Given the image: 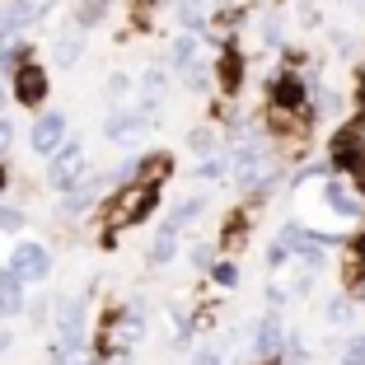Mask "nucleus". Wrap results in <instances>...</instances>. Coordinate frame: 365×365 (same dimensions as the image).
Returning a JSON list of instances; mask_svg holds the SVG:
<instances>
[{
	"label": "nucleus",
	"mask_w": 365,
	"mask_h": 365,
	"mask_svg": "<svg viewBox=\"0 0 365 365\" xmlns=\"http://www.w3.org/2000/svg\"><path fill=\"white\" fill-rule=\"evenodd\" d=\"M319 202H323V211H333L337 220H361V215H365L361 187L346 182V178H328V182H323V192H319Z\"/></svg>",
	"instance_id": "f257e3e1"
},
{
	"label": "nucleus",
	"mask_w": 365,
	"mask_h": 365,
	"mask_svg": "<svg viewBox=\"0 0 365 365\" xmlns=\"http://www.w3.org/2000/svg\"><path fill=\"white\" fill-rule=\"evenodd\" d=\"M286 346H290V333L286 323H281V314H262L258 323H253V356L258 361H286Z\"/></svg>",
	"instance_id": "f03ea898"
},
{
	"label": "nucleus",
	"mask_w": 365,
	"mask_h": 365,
	"mask_svg": "<svg viewBox=\"0 0 365 365\" xmlns=\"http://www.w3.org/2000/svg\"><path fill=\"white\" fill-rule=\"evenodd\" d=\"M80 164H85V140H61V145L52 150V169H47L52 187L71 192V187L80 182Z\"/></svg>",
	"instance_id": "7ed1b4c3"
},
{
	"label": "nucleus",
	"mask_w": 365,
	"mask_h": 365,
	"mask_svg": "<svg viewBox=\"0 0 365 365\" xmlns=\"http://www.w3.org/2000/svg\"><path fill=\"white\" fill-rule=\"evenodd\" d=\"M52 5H56V0H10V5L0 10V43L14 38L19 29H29V24H38Z\"/></svg>",
	"instance_id": "20e7f679"
},
{
	"label": "nucleus",
	"mask_w": 365,
	"mask_h": 365,
	"mask_svg": "<svg viewBox=\"0 0 365 365\" xmlns=\"http://www.w3.org/2000/svg\"><path fill=\"white\" fill-rule=\"evenodd\" d=\"M89 295L76 290V295H66L56 304V323H61V342H85V328H89Z\"/></svg>",
	"instance_id": "39448f33"
},
{
	"label": "nucleus",
	"mask_w": 365,
	"mask_h": 365,
	"mask_svg": "<svg viewBox=\"0 0 365 365\" xmlns=\"http://www.w3.org/2000/svg\"><path fill=\"white\" fill-rule=\"evenodd\" d=\"M160 202V182H140V187H127V192L118 197V206H113V215H118L122 225H136V220H145V211Z\"/></svg>",
	"instance_id": "423d86ee"
},
{
	"label": "nucleus",
	"mask_w": 365,
	"mask_h": 365,
	"mask_svg": "<svg viewBox=\"0 0 365 365\" xmlns=\"http://www.w3.org/2000/svg\"><path fill=\"white\" fill-rule=\"evenodd\" d=\"M10 272L24 281H47V272H52V258H47L43 244H19L10 253Z\"/></svg>",
	"instance_id": "0eeeda50"
},
{
	"label": "nucleus",
	"mask_w": 365,
	"mask_h": 365,
	"mask_svg": "<svg viewBox=\"0 0 365 365\" xmlns=\"http://www.w3.org/2000/svg\"><path fill=\"white\" fill-rule=\"evenodd\" d=\"M150 122H155V113H145V108H136V113H113V118H108V127H103V136L118 140V145H131V140L145 136V127H150Z\"/></svg>",
	"instance_id": "6e6552de"
},
{
	"label": "nucleus",
	"mask_w": 365,
	"mask_h": 365,
	"mask_svg": "<svg viewBox=\"0 0 365 365\" xmlns=\"http://www.w3.org/2000/svg\"><path fill=\"white\" fill-rule=\"evenodd\" d=\"M29 140H33V150H38V155H52L56 145L66 140V113H43V118L33 122Z\"/></svg>",
	"instance_id": "1a4fd4ad"
},
{
	"label": "nucleus",
	"mask_w": 365,
	"mask_h": 365,
	"mask_svg": "<svg viewBox=\"0 0 365 365\" xmlns=\"http://www.w3.org/2000/svg\"><path fill=\"white\" fill-rule=\"evenodd\" d=\"M43 94H47V71L38 61H24L19 71H14V98H19V103H38Z\"/></svg>",
	"instance_id": "9d476101"
},
{
	"label": "nucleus",
	"mask_w": 365,
	"mask_h": 365,
	"mask_svg": "<svg viewBox=\"0 0 365 365\" xmlns=\"http://www.w3.org/2000/svg\"><path fill=\"white\" fill-rule=\"evenodd\" d=\"M140 337H145V304H131L127 314H118V323H113V346H136Z\"/></svg>",
	"instance_id": "9b49d317"
},
{
	"label": "nucleus",
	"mask_w": 365,
	"mask_h": 365,
	"mask_svg": "<svg viewBox=\"0 0 365 365\" xmlns=\"http://www.w3.org/2000/svg\"><path fill=\"white\" fill-rule=\"evenodd\" d=\"M356 304H361V300H356L351 290H342V295H333V300L323 304V319L333 323V328H351V319H356Z\"/></svg>",
	"instance_id": "f8f14e48"
},
{
	"label": "nucleus",
	"mask_w": 365,
	"mask_h": 365,
	"mask_svg": "<svg viewBox=\"0 0 365 365\" xmlns=\"http://www.w3.org/2000/svg\"><path fill=\"white\" fill-rule=\"evenodd\" d=\"M80 56H85V33H61L52 43V61L56 66H76Z\"/></svg>",
	"instance_id": "ddd939ff"
},
{
	"label": "nucleus",
	"mask_w": 365,
	"mask_h": 365,
	"mask_svg": "<svg viewBox=\"0 0 365 365\" xmlns=\"http://www.w3.org/2000/svg\"><path fill=\"white\" fill-rule=\"evenodd\" d=\"M0 309H5V314H19L24 309V277H14L10 267L0 272Z\"/></svg>",
	"instance_id": "4468645a"
},
{
	"label": "nucleus",
	"mask_w": 365,
	"mask_h": 365,
	"mask_svg": "<svg viewBox=\"0 0 365 365\" xmlns=\"http://www.w3.org/2000/svg\"><path fill=\"white\" fill-rule=\"evenodd\" d=\"M173 253H178V230H169V225H160V235H155V244H150V262H173Z\"/></svg>",
	"instance_id": "2eb2a0df"
},
{
	"label": "nucleus",
	"mask_w": 365,
	"mask_h": 365,
	"mask_svg": "<svg viewBox=\"0 0 365 365\" xmlns=\"http://www.w3.org/2000/svg\"><path fill=\"white\" fill-rule=\"evenodd\" d=\"M202 211H206L202 197H187V202H178V206L169 211V220H164V225H169V230H182V225H192V220H197Z\"/></svg>",
	"instance_id": "dca6fc26"
},
{
	"label": "nucleus",
	"mask_w": 365,
	"mask_h": 365,
	"mask_svg": "<svg viewBox=\"0 0 365 365\" xmlns=\"http://www.w3.org/2000/svg\"><path fill=\"white\" fill-rule=\"evenodd\" d=\"M314 113H319V118H337V113H342V94H337V89H323L319 80H314Z\"/></svg>",
	"instance_id": "f3484780"
},
{
	"label": "nucleus",
	"mask_w": 365,
	"mask_h": 365,
	"mask_svg": "<svg viewBox=\"0 0 365 365\" xmlns=\"http://www.w3.org/2000/svg\"><path fill=\"white\" fill-rule=\"evenodd\" d=\"M239 80H244V61H239V52H225L220 56V85L239 89Z\"/></svg>",
	"instance_id": "a211bd4d"
},
{
	"label": "nucleus",
	"mask_w": 365,
	"mask_h": 365,
	"mask_svg": "<svg viewBox=\"0 0 365 365\" xmlns=\"http://www.w3.org/2000/svg\"><path fill=\"white\" fill-rule=\"evenodd\" d=\"M225 173H230L225 155H206V160L197 164V178H202V182H215V178H225Z\"/></svg>",
	"instance_id": "6ab92c4d"
},
{
	"label": "nucleus",
	"mask_w": 365,
	"mask_h": 365,
	"mask_svg": "<svg viewBox=\"0 0 365 365\" xmlns=\"http://www.w3.org/2000/svg\"><path fill=\"white\" fill-rule=\"evenodd\" d=\"M108 10V0H80V10H76V24L80 29H89V24H98Z\"/></svg>",
	"instance_id": "aec40b11"
},
{
	"label": "nucleus",
	"mask_w": 365,
	"mask_h": 365,
	"mask_svg": "<svg viewBox=\"0 0 365 365\" xmlns=\"http://www.w3.org/2000/svg\"><path fill=\"white\" fill-rule=\"evenodd\" d=\"M337 365H365V333H351L342 346V361Z\"/></svg>",
	"instance_id": "412c9836"
},
{
	"label": "nucleus",
	"mask_w": 365,
	"mask_h": 365,
	"mask_svg": "<svg viewBox=\"0 0 365 365\" xmlns=\"http://www.w3.org/2000/svg\"><path fill=\"white\" fill-rule=\"evenodd\" d=\"M187 150H192V155H211L215 150V131L211 127H197L192 136H187Z\"/></svg>",
	"instance_id": "4be33fe9"
},
{
	"label": "nucleus",
	"mask_w": 365,
	"mask_h": 365,
	"mask_svg": "<svg viewBox=\"0 0 365 365\" xmlns=\"http://www.w3.org/2000/svg\"><path fill=\"white\" fill-rule=\"evenodd\" d=\"M211 281H215V286H239V267H235V262H211Z\"/></svg>",
	"instance_id": "5701e85b"
},
{
	"label": "nucleus",
	"mask_w": 365,
	"mask_h": 365,
	"mask_svg": "<svg viewBox=\"0 0 365 365\" xmlns=\"http://www.w3.org/2000/svg\"><path fill=\"white\" fill-rule=\"evenodd\" d=\"M140 85H145V94H150V98H160V94H164V85H169V76H164L160 66H150V71H145V80H140Z\"/></svg>",
	"instance_id": "b1692460"
},
{
	"label": "nucleus",
	"mask_w": 365,
	"mask_h": 365,
	"mask_svg": "<svg viewBox=\"0 0 365 365\" xmlns=\"http://www.w3.org/2000/svg\"><path fill=\"white\" fill-rule=\"evenodd\" d=\"M108 98H113V103H122V94H127V89H131V80L127 76H122V71H118V76H108Z\"/></svg>",
	"instance_id": "393cba45"
},
{
	"label": "nucleus",
	"mask_w": 365,
	"mask_h": 365,
	"mask_svg": "<svg viewBox=\"0 0 365 365\" xmlns=\"http://www.w3.org/2000/svg\"><path fill=\"white\" fill-rule=\"evenodd\" d=\"M258 33H262V43H267V47H277V43H281V19H277V14H267Z\"/></svg>",
	"instance_id": "a878e982"
},
{
	"label": "nucleus",
	"mask_w": 365,
	"mask_h": 365,
	"mask_svg": "<svg viewBox=\"0 0 365 365\" xmlns=\"http://www.w3.org/2000/svg\"><path fill=\"white\" fill-rule=\"evenodd\" d=\"M192 365H230V361H225V351H220V346H202V351L192 356Z\"/></svg>",
	"instance_id": "bb28decb"
},
{
	"label": "nucleus",
	"mask_w": 365,
	"mask_h": 365,
	"mask_svg": "<svg viewBox=\"0 0 365 365\" xmlns=\"http://www.w3.org/2000/svg\"><path fill=\"white\" fill-rule=\"evenodd\" d=\"M24 66V47H0V71H19Z\"/></svg>",
	"instance_id": "cd10ccee"
},
{
	"label": "nucleus",
	"mask_w": 365,
	"mask_h": 365,
	"mask_svg": "<svg viewBox=\"0 0 365 365\" xmlns=\"http://www.w3.org/2000/svg\"><path fill=\"white\" fill-rule=\"evenodd\" d=\"M290 295H295V290H286L281 281H272V286H267V304H272V309H281V304H290Z\"/></svg>",
	"instance_id": "c85d7f7f"
},
{
	"label": "nucleus",
	"mask_w": 365,
	"mask_h": 365,
	"mask_svg": "<svg viewBox=\"0 0 365 365\" xmlns=\"http://www.w3.org/2000/svg\"><path fill=\"white\" fill-rule=\"evenodd\" d=\"M19 225H24V215L14 206H0V230H19Z\"/></svg>",
	"instance_id": "c756f323"
},
{
	"label": "nucleus",
	"mask_w": 365,
	"mask_h": 365,
	"mask_svg": "<svg viewBox=\"0 0 365 365\" xmlns=\"http://www.w3.org/2000/svg\"><path fill=\"white\" fill-rule=\"evenodd\" d=\"M192 267H211V244H192Z\"/></svg>",
	"instance_id": "7c9ffc66"
},
{
	"label": "nucleus",
	"mask_w": 365,
	"mask_h": 365,
	"mask_svg": "<svg viewBox=\"0 0 365 365\" xmlns=\"http://www.w3.org/2000/svg\"><path fill=\"white\" fill-rule=\"evenodd\" d=\"M10 136H14V127H10V122H5V118H0V155L10 150Z\"/></svg>",
	"instance_id": "2f4dec72"
},
{
	"label": "nucleus",
	"mask_w": 365,
	"mask_h": 365,
	"mask_svg": "<svg viewBox=\"0 0 365 365\" xmlns=\"http://www.w3.org/2000/svg\"><path fill=\"white\" fill-rule=\"evenodd\" d=\"M351 295H356V300L365 304V277H356V281H351Z\"/></svg>",
	"instance_id": "473e14b6"
},
{
	"label": "nucleus",
	"mask_w": 365,
	"mask_h": 365,
	"mask_svg": "<svg viewBox=\"0 0 365 365\" xmlns=\"http://www.w3.org/2000/svg\"><path fill=\"white\" fill-rule=\"evenodd\" d=\"M356 103H361V113H365V71H361V80H356Z\"/></svg>",
	"instance_id": "72a5a7b5"
},
{
	"label": "nucleus",
	"mask_w": 365,
	"mask_h": 365,
	"mask_svg": "<svg viewBox=\"0 0 365 365\" xmlns=\"http://www.w3.org/2000/svg\"><path fill=\"white\" fill-rule=\"evenodd\" d=\"M5 346H10V333H0V351H5Z\"/></svg>",
	"instance_id": "f704fd0d"
},
{
	"label": "nucleus",
	"mask_w": 365,
	"mask_h": 365,
	"mask_svg": "<svg viewBox=\"0 0 365 365\" xmlns=\"http://www.w3.org/2000/svg\"><path fill=\"white\" fill-rule=\"evenodd\" d=\"M0 103H5V94H0Z\"/></svg>",
	"instance_id": "c9c22d12"
},
{
	"label": "nucleus",
	"mask_w": 365,
	"mask_h": 365,
	"mask_svg": "<svg viewBox=\"0 0 365 365\" xmlns=\"http://www.w3.org/2000/svg\"><path fill=\"white\" fill-rule=\"evenodd\" d=\"M0 314H5V309H0Z\"/></svg>",
	"instance_id": "e433bc0d"
}]
</instances>
